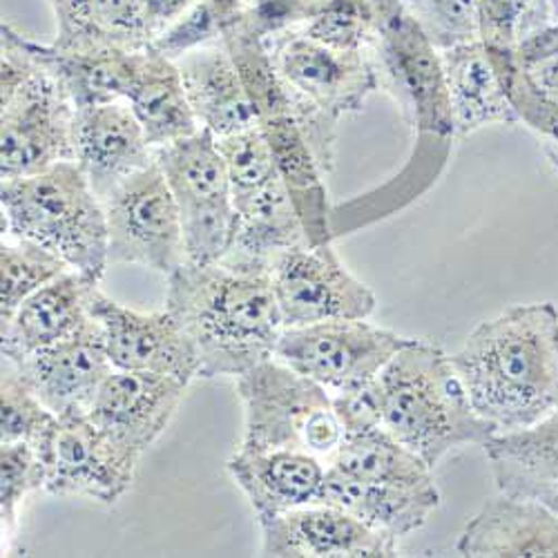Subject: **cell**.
<instances>
[{"label": "cell", "instance_id": "obj_1", "mask_svg": "<svg viewBox=\"0 0 558 558\" xmlns=\"http://www.w3.org/2000/svg\"><path fill=\"white\" fill-rule=\"evenodd\" d=\"M451 362L496 434L525 429L558 409V308L511 306L481 322Z\"/></svg>", "mask_w": 558, "mask_h": 558}, {"label": "cell", "instance_id": "obj_2", "mask_svg": "<svg viewBox=\"0 0 558 558\" xmlns=\"http://www.w3.org/2000/svg\"><path fill=\"white\" fill-rule=\"evenodd\" d=\"M166 311L193 342L206 380H238L275 353L287 329L270 272L223 262L172 270Z\"/></svg>", "mask_w": 558, "mask_h": 558}, {"label": "cell", "instance_id": "obj_3", "mask_svg": "<svg viewBox=\"0 0 558 558\" xmlns=\"http://www.w3.org/2000/svg\"><path fill=\"white\" fill-rule=\"evenodd\" d=\"M374 387L383 427L432 470L451 451L483 447L496 434L476 413L451 355L432 342L411 338Z\"/></svg>", "mask_w": 558, "mask_h": 558}, {"label": "cell", "instance_id": "obj_4", "mask_svg": "<svg viewBox=\"0 0 558 558\" xmlns=\"http://www.w3.org/2000/svg\"><path fill=\"white\" fill-rule=\"evenodd\" d=\"M0 208L3 235L38 244L101 282L110 264L106 208L76 161L3 181Z\"/></svg>", "mask_w": 558, "mask_h": 558}, {"label": "cell", "instance_id": "obj_5", "mask_svg": "<svg viewBox=\"0 0 558 558\" xmlns=\"http://www.w3.org/2000/svg\"><path fill=\"white\" fill-rule=\"evenodd\" d=\"M0 179L74 161L76 106L27 54L14 25H0Z\"/></svg>", "mask_w": 558, "mask_h": 558}, {"label": "cell", "instance_id": "obj_6", "mask_svg": "<svg viewBox=\"0 0 558 558\" xmlns=\"http://www.w3.org/2000/svg\"><path fill=\"white\" fill-rule=\"evenodd\" d=\"M244 407V451L298 449L329 464L344 427L331 393L275 355L235 380Z\"/></svg>", "mask_w": 558, "mask_h": 558}, {"label": "cell", "instance_id": "obj_7", "mask_svg": "<svg viewBox=\"0 0 558 558\" xmlns=\"http://www.w3.org/2000/svg\"><path fill=\"white\" fill-rule=\"evenodd\" d=\"M155 159L174 195L185 262L206 266L221 262L238 232V210L217 138L208 130L155 148Z\"/></svg>", "mask_w": 558, "mask_h": 558}, {"label": "cell", "instance_id": "obj_8", "mask_svg": "<svg viewBox=\"0 0 558 558\" xmlns=\"http://www.w3.org/2000/svg\"><path fill=\"white\" fill-rule=\"evenodd\" d=\"M376 12L374 52L385 83L421 136H456L442 54L400 0H371Z\"/></svg>", "mask_w": 558, "mask_h": 558}, {"label": "cell", "instance_id": "obj_9", "mask_svg": "<svg viewBox=\"0 0 558 558\" xmlns=\"http://www.w3.org/2000/svg\"><path fill=\"white\" fill-rule=\"evenodd\" d=\"M409 340L366 319H329L287 327L272 355L336 396L374 383Z\"/></svg>", "mask_w": 558, "mask_h": 558}, {"label": "cell", "instance_id": "obj_10", "mask_svg": "<svg viewBox=\"0 0 558 558\" xmlns=\"http://www.w3.org/2000/svg\"><path fill=\"white\" fill-rule=\"evenodd\" d=\"M108 219L110 264H136L170 275L185 262L181 217L157 159L101 199Z\"/></svg>", "mask_w": 558, "mask_h": 558}, {"label": "cell", "instance_id": "obj_11", "mask_svg": "<svg viewBox=\"0 0 558 558\" xmlns=\"http://www.w3.org/2000/svg\"><path fill=\"white\" fill-rule=\"evenodd\" d=\"M38 451L45 462V489L101 505H114L125 496L142 460L112 440L87 413L59 415Z\"/></svg>", "mask_w": 558, "mask_h": 558}, {"label": "cell", "instance_id": "obj_12", "mask_svg": "<svg viewBox=\"0 0 558 558\" xmlns=\"http://www.w3.org/2000/svg\"><path fill=\"white\" fill-rule=\"evenodd\" d=\"M270 279L284 327L366 319L376 311V295L347 270L333 244H302L279 253L270 264Z\"/></svg>", "mask_w": 558, "mask_h": 558}, {"label": "cell", "instance_id": "obj_13", "mask_svg": "<svg viewBox=\"0 0 558 558\" xmlns=\"http://www.w3.org/2000/svg\"><path fill=\"white\" fill-rule=\"evenodd\" d=\"M277 74L282 76L291 99L306 104L340 121L360 112L364 101L380 87V74L364 52H338L315 43L302 32H287L272 48Z\"/></svg>", "mask_w": 558, "mask_h": 558}, {"label": "cell", "instance_id": "obj_14", "mask_svg": "<svg viewBox=\"0 0 558 558\" xmlns=\"http://www.w3.org/2000/svg\"><path fill=\"white\" fill-rule=\"evenodd\" d=\"M89 315L99 322L114 368L170 376L185 385L199 378L197 351L166 308L138 313L110 300L97 287L89 298Z\"/></svg>", "mask_w": 558, "mask_h": 558}, {"label": "cell", "instance_id": "obj_15", "mask_svg": "<svg viewBox=\"0 0 558 558\" xmlns=\"http://www.w3.org/2000/svg\"><path fill=\"white\" fill-rule=\"evenodd\" d=\"M14 366L43 404L57 415L89 413L101 385L114 371L99 322L92 315L65 340L36 351Z\"/></svg>", "mask_w": 558, "mask_h": 558}, {"label": "cell", "instance_id": "obj_16", "mask_svg": "<svg viewBox=\"0 0 558 558\" xmlns=\"http://www.w3.org/2000/svg\"><path fill=\"white\" fill-rule=\"evenodd\" d=\"M259 527V554L272 558H387L398 551V538L324 502L284 511Z\"/></svg>", "mask_w": 558, "mask_h": 558}, {"label": "cell", "instance_id": "obj_17", "mask_svg": "<svg viewBox=\"0 0 558 558\" xmlns=\"http://www.w3.org/2000/svg\"><path fill=\"white\" fill-rule=\"evenodd\" d=\"M189 387L170 376L114 368L87 415L123 449L142 458L170 425Z\"/></svg>", "mask_w": 558, "mask_h": 558}, {"label": "cell", "instance_id": "obj_18", "mask_svg": "<svg viewBox=\"0 0 558 558\" xmlns=\"http://www.w3.org/2000/svg\"><path fill=\"white\" fill-rule=\"evenodd\" d=\"M74 161L104 199L114 185L155 161V148L125 101L76 110Z\"/></svg>", "mask_w": 558, "mask_h": 558}, {"label": "cell", "instance_id": "obj_19", "mask_svg": "<svg viewBox=\"0 0 558 558\" xmlns=\"http://www.w3.org/2000/svg\"><path fill=\"white\" fill-rule=\"evenodd\" d=\"M456 551L468 558H558V511L530 498L500 494L464 525Z\"/></svg>", "mask_w": 558, "mask_h": 558}, {"label": "cell", "instance_id": "obj_20", "mask_svg": "<svg viewBox=\"0 0 558 558\" xmlns=\"http://www.w3.org/2000/svg\"><path fill=\"white\" fill-rule=\"evenodd\" d=\"M226 472L248 498L257 521L264 523L284 511L315 502L327 476V464L298 449H238L226 462Z\"/></svg>", "mask_w": 558, "mask_h": 558}, {"label": "cell", "instance_id": "obj_21", "mask_svg": "<svg viewBox=\"0 0 558 558\" xmlns=\"http://www.w3.org/2000/svg\"><path fill=\"white\" fill-rule=\"evenodd\" d=\"M99 287L78 270H68L48 287L29 295L16 313L3 322V360L19 364L36 351L52 347L89 319V298Z\"/></svg>", "mask_w": 558, "mask_h": 558}, {"label": "cell", "instance_id": "obj_22", "mask_svg": "<svg viewBox=\"0 0 558 558\" xmlns=\"http://www.w3.org/2000/svg\"><path fill=\"white\" fill-rule=\"evenodd\" d=\"M19 38L27 54L59 81L76 110L128 99L142 50L114 45L57 48L54 43L43 45L21 32Z\"/></svg>", "mask_w": 558, "mask_h": 558}, {"label": "cell", "instance_id": "obj_23", "mask_svg": "<svg viewBox=\"0 0 558 558\" xmlns=\"http://www.w3.org/2000/svg\"><path fill=\"white\" fill-rule=\"evenodd\" d=\"M174 63L202 130L221 138L259 123L244 78L223 43L204 45Z\"/></svg>", "mask_w": 558, "mask_h": 558}, {"label": "cell", "instance_id": "obj_24", "mask_svg": "<svg viewBox=\"0 0 558 558\" xmlns=\"http://www.w3.org/2000/svg\"><path fill=\"white\" fill-rule=\"evenodd\" d=\"M315 502L338 507L371 530L402 538L429 521L440 505V492L436 483L415 487L366 483L327 468Z\"/></svg>", "mask_w": 558, "mask_h": 558}, {"label": "cell", "instance_id": "obj_25", "mask_svg": "<svg viewBox=\"0 0 558 558\" xmlns=\"http://www.w3.org/2000/svg\"><path fill=\"white\" fill-rule=\"evenodd\" d=\"M259 128L268 138L279 179L295 206L306 242L311 246L333 244V210L322 179L327 172L319 168L293 110H279L262 117Z\"/></svg>", "mask_w": 558, "mask_h": 558}, {"label": "cell", "instance_id": "obj_26", "mask_svg": "<svg viewBox=\"0 0 558 558\" xmlns=\"http://www.w3.org/2000/svg\"><path fill=\"white\" fill-rule=\"evenodd\" d=\"M483 447L500 494L558 511V409L525 429L494 434Z\"/></svg>", "mask_w": 558, "mask_h": 558}, {"label": "cell", "instance_id": "obj_27", "mask_svg": "<svg viewBox=\"0 0 558 558\" xmlns=\"http://www.w3.org/2000/svg\"><path fill=\"white\" fill-rule=\"evenodd\" d=\"M440 54L456 136H468L494 123H519L500 76L481 40L458 45V48Z\"/></svg>", "mask_w": 558, "mask_h": 558}, {"label": "cell", "instance_id": "obj_28", "mask_svg": "<svg viewBox=\"0 0 558 558\" xmlns=\"http://www.w3.org/2000/svg\"><path fill=\"white\" fill-rule=\"evenodd\" d=\"M125 104L142 123L153 148L168 146L202 130L185 97L177 63L150 48L138 52L136 74Z\"/></svg>", "mask_w": 558, "mask_h": 558}, {"label": "cell", "instance_id": "obj_29", "mask_svg": "<svg viewBox=\"0 0 558 558\" xmlns=\"http://www.w3.org/2000/svg\"><path fill=\"white\" fill-rule=\"evenodd\" d=\"M302 244H308L302 221L282 179L275 177L262 193L238 210L235 242L221 262L270 272V264L279 253Z\"/></svg>", "mask_w": 558, "mask_h": 558}, {"label": "cell", "instance_id": "obj_30", "mask_svg": "<svg viewBox=\"0 0 558 558\" xmlns=\"http://www.w3.org/2000/svg\"><path fill=\"white\" fill-rule=\"evenodd\" d=\"M57 19V48L114 45L146 50V0H48Z\"/></svg>", "mask_w": 558, "mask_h": 558}, {"label": "cell", "instance_id": "obj_31", "mask_svg": "<svg viewBox=\"0 0 558 558\" xmlns=\"http://www.w3.org/2000/svg\"><path fill=\"white\" fill-rule=\"evenodd\" d=\"M327 468L366 483L409 487L434 483V470L429 464L383 425L344 432V438Z\"/></svg>", "mask_w": 558, "mask_h": 558}, {"label": "cell", "instance_id": "obj_32", "mask_svg": "<svg viewBox=\"0 0 558 558\" xmlns=\"http://www.w3.org/2000/svg\"><path fill=\"white\" fill-rule=\"evenodd\" d=\"M519 121L545 138H558V54L519 61L514 48H487Z\"/></svg>", "mask_w": 558, "mask_h": 558}, {"label": "cell", "instance_id": "obj_33", "mask_svg": "<svg viewBox=\"0 0 558 558\" xmlns=\"http://www.w3.org/2000/svg\"><path fill=\"white\" fill-rule=\"evenodd\" d=\"M72 270L61 257L38 244L3 238L0 246V322H8L16 308L36 291Z\"/></svg>", "mask_w": 558, "mask_h": 558}, {"label": "cell", "instance_id": "obj_34", "mask_svg": "<svg viewBox=\"0 0 558 558\" xmlns=\"http://www.w3.org/2000/svg\"><path fill=\"white\" fill-rule=\"evenodd\" d=\"M217 148L226 163L235 210L244 208L275 177H279L270 144L259 123L217 138Z\"/></svg>", "mask_w": 558, "mask_h": 558}, {"label": "cell", "instance_id": "obj_35", "mask_svg": "<svg viewBox=\"0 0 558 558\" xmlns=\"http://www.w3.org/2000/svg\"><path fill=\"white\" fill-rule=\"evenodd\" d=\"M242 12L244 0H199L148 48L177 61L204 45L221 43V38L242 21Z\"/></svg>", "mask_w": 558, "mask_h": 558}, {"label": "cell", "instance_id": "obj_36", "mask_svg": "<svg viewBox=\"0 0 558 558\" xmlns=\"http://www.w3.org/2000/svg\"><path fill=\"white\" fill-rule=\"evenodd\" d=\"M59 415L23 380L14 364L3 360L0 380V442H29L36 449L54 429Z\"/></svg>", "mask_w": 558, "mask_h": 558}, {"label": "cell", "instance_id": "obj_37", "mask_svg": "<svg viewBox=\"0 0 558 558\" xmlns=\"http://www.w3.org/2000/svg\"><path fill=\"white\" fill-rule=\"evenodd\" d=\"M376 12L371 0H317L302 34L338 52H364L374 40Z\"/></svg>", "mask_w": 558, "mask_h": 558}, {"label": "cell", "instance_id": "obj_38", "mask_svg": "<svg viewBox=\"0 0 558 558\" xmlns=\"http://www.w3.org/2000/svg\"><path fill=\"white\" fill-rule=\"evenodd\" d=\"M440 52L481 40L478 0H400Z\"/></svg>", "mask_w": 558, "mask_h": 558}, {"label": "cell", "instance_id": "obj_39", "mask_svg": "<svg viewBox=\"0 0 558 558\" xmlns=\"http://www.w3.org/2000/svg\"><path fill=\"white\" fill-rule=\"evenodd\" d=\"M38 487H45V462L40 451L29 442H0V517H3V530H14L23 498Z\"/></svg>", "mask_w": 558, "mask_h": 558}, {"label": "cell", "instance_id": "obj_40", "mask_svg": "<svg viewBox=\"0 0 558 558\" xmlns=\"http://www.w3.org/2000/svg\"><path fill=\"white\" fill-rule=\"evenodd\" d=\"M317 0H244L242 21L238 23L251 36L268 43L306 23Z\"/></svg>", "mask_w": 558, "mask_h": 558}, {"label": "cell", "instance_id": "obj_41", "mask_svg": "<svg viewBox=\"0 0 558 558\" xmlns=\"http://www.w3.org/2000/svg\"><path fill=\"white\" fill-rule=\"evenodd\" d=\"M534 0H478L481 43L487 48H517L519 27Z\"/></svg>", "mask_w": 558, "mask_h": 558}, {"label": "cell", "instance_id": "obj_42", "mask_svg": "<svg viewBox=\"0 0 558 558\" xmlns=\"http://www.w3.org/2000/svg\"><path fill=\"white\" fill-rule=\"evenodd\" d=\"M199 0H146V29L150 43L161 36L174 21H179Z\"/></svg>", "mask_w": 558, "mask_h": 558}, {"label": "cell", "instance_id": "obj_43", "mask_svg": "<svg viewBox=\"0 0 558 558\" xmlns=\"http://www.w3.org/2000/svg\"><path fill=\"white\" fill-rule=\"evenodd\" d=\"M554 54H558V21L527 34L525 38H521L517 43V48H514V57L525 63L545 59V57H554Z\"/></svg>", "mask_w": 558, "mask_h": 558}, {"label": "cell", "instance_id": "obj_44", "mask_svg": "<svg viewBox=\"0 0 558 558\" xmlns=\"http://www.w3.org/2000/svg\"><path fill=\"white\" fill-rule=\"evenodd\" d=\"M556 21H558V0H534V5L530 8L525 19L521 21L519 40L525 38L527 34L549 25V23H556Z\"/></svg>", "mask_w": 558, "mask_h": 558}, {"label": "cell", "instance_id": "obj_45", "mask_svg": "<svg viewBox=\"0 0 558 558\" xmlns=\"http://www.w3.org/2000/svg\"><path fill=\"white\" fill-rule=\"evenodd\" d=\"M545 157L551 163V168L558 172V138H547V142H545Z\"/></svg>", "mask_w": 558, "mask_h": 558}]
</instances>
